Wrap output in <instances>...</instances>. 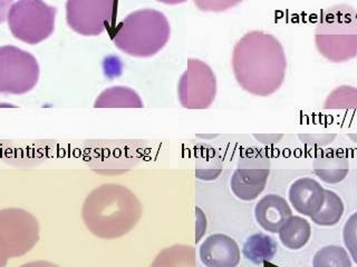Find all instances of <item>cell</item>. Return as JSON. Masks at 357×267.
<instances>
[{
	"label": "cell",
	"mask_w": 357,
	"mask_h": 267,
	"mask_svg": "<svg viewBox=\"0 0 357 267\" xmlns=\"http://www.w3.org/2000/svg\"><path fill=\"white\" fill-rule=\"evenodd\" d=\"M231 66L238 85L245 92L268 97L278 92L284 83L287 57L276 37L252 31L243 35L234 46Z\"/></svg>",
	"instance_id": "1"
},
{
	"label": "cell",
	"mask_w": 357,
	"mask_h": 267,
	"mask_svg": "<svg viewBox=\"0 0 357 267\" xmlns=\"http://www.w3.org/2000/svg\"><path fill=\"white\" fill-rule=\"evenodd\" d=\"M143 214L135 193L120 184H103L89 192L82 205V220L100 239L121 238L137 227Z\"/></svg>",
	"instance_id": "2"
},
{
	"label": "cell",
	"mask_w": 357,
	"mask_h": 267,
	"mask_svg": "<svg viewBox=\"0 0 357 267\" xmlns=\"http://www.w3.org/2000/svg\"><path fill=\"white\" fill-rule=\"evenodd\" d=\"M170 22L161 11L139 9L122 20L113 42L123 54L135 58H150L159 54L170 40Z\"/></svg>",
	"instance_id": "3"
},
{
	"label": "cell",
	"mask_w": 357,
	"mask_h": 267,
	"mask_svg": "<svg viewBox=\"0 0 357 267\" xmlns=\"http://www.w3.org/2000/svg\"><path fill=\"white\" fill-rule=\"evenodd\" d=\"M315 44L324 58L342 64L357 57V13L345 3L321 11L315 27Z\"/></svg>",
	"instance_id": "4"
},
{
	"label": "cell",
	"mask_w": 357,
	"mask_h": 267,
	"mask_svg": "<svg viewBox=\"0 0 357 267\" xmlns=\"http://www.w3.org/2000/svg\"><path fill=\"white\" fill-rule=\"evenodd\" d=\"M57 9L44 0H17L9 9L7 24L15 38L38 44L55 31Z\"/></svg>",
	"instance_id": "5"
},
{
	"label": "cell",
	"mask_w": 357,
	"mask_h": 267,
	"mask_svg": "<svg viewBox=\"0 0 357 267\" xmlns=\"http://www.w3.org/2000/svg\"><path fill=\"white\" fill-rule=\"evenodd\" d=\"M40 77L36 57L13 44L0 46V94L24 95L31 92Z\"/></svg>",
	"instance_id": "6"
},
{
	"label": "cell",
	"mask_w": 357,
	"mask_h": 267,
	"mask_svg": "<svg viewBox=\"0 0 357 267\" xmlns=\"http://www.w3.org/2000/svg\"><path fill=\"white\" fill-rule=\"evenodd\" d=\"M39 237L40 225L33 213L20 207L0 209V238L10 259L29 253Z\"/></svg>",
	"instance_id": "7"
},
{
	"label": "cell",
	"mask_w": 357,
	"mask_h": 267,
	"mask_svg": "<svg viewBox=\"0 0 357 267\" xmlns=\"http://www.w3.org/2000/svg\"><path fill=\"white\" fill-rule=\"evenodd\" d=\"M218 85L215 72L198 58H189L178 83V99L188 109H206L215 102Z\"/></svg>",
	"instance_id": "8"
},
{
	"label": "cell",
	"mask_w": 357,
	"mask_h": 267,
	"mask_svg": "<svg viewBox=\"0 0 357 267\" xmlns=\"http://www.w3.org/2000/svg\"><path fill=\"white\" fill-rule=\"evenodd\" d=\"M271 175V161L258 149L247 150L230 178V188L238 200L251 202L265 191Z\"/></svg>",
	"instance_id": "9"
},
{
	"label": "cell",
	"mask_w": 357,
	"mask_h": 267,
	"mask_svg": "<svg viewBox=\"0 0 357 267\" xmlns=\"http://www.w3.org/2000/svg\"><path fill=\"white\" fill-rule=\"evenodd\" d=\"M114 6L115 0H67V25L81 36H98L111 25Z\"/></svg>",
	"instance_id": "10"
},
{
	"label": "cell",
	"mask_w": 357,
	"mask_h": 267,
	"mask_svg": "<svg viewBox=\"0 0 357 267\" xmlns=\"http://www.w3.org/2000/svg\"><path fill=\"white\" fill-rule=\"evenodd\" d=\"M199 257L206 267H237L241 250L232 237L226 234H213L200 245Z\"/></svg>",
	"instance_id": "11"
},
{
	"label": "cell",
	"mask_w": 357,
	"mask_h": 267,
	"mask_svg": "<svg viewBox=\"0 0 357 267\" xmlns=\"http://www.w3.org/2000/svg\"><path fill=\"white\" fill-rule=\"evenodd\" d=\"M288 197L298 214L312 217L317 214L323 206L325 188L314 178H299L291 184Z\"/></svg>",
	"instance_id": "12"
},
{
	"label": "cell",
	"mask_w": 357,
	"mask_h": 267,
	"mask_svg": "<svg viewBox=\"0 0 357 267\" xmlns=\"http://www.w3.org/2000/svg\"><path fill=\"white\" fill-rule=\"evenodd\" d=\"M293 216L287 200L276 194H268L256 204L255 217L264 231L278 234L286 220Z\"/></svg>",
	"instance_id": "13"
},
{
	"label": "cell",
	"mask_w": 357,
	"mask_h": 267,
	"mask_svg": "<svg viewBox=\"0 0 357 267\" xmlns=\"http://www.w3.org/2000/svg\"><path fill=\"white\" fill-rule=\"evenodd\" d=\"M312 170L325 183L338 184L349 175V161L344 150L327 148L315 156Z\"/></svg>",
	"instance_id": "14"
},
{
	"label": "cell",
	"mask_w": 357,
	"mask_h": 267,
	"mask_svg": "<svg viewBox=\"0 0 357 267\" xmlns=\"http://www.w3.org/2000/svg\"><path fill=\"white\" fill-rule=\"evenodd\" d=\"M141 96L128 86H112L98 95L95 108H142Z\"/></svg>",
	"instance_id": "15"
},
{
	"label": "cell",
	"mask_w": 357,
	"mask_h": 267,
	"mask_svg": "<svg viewBox=\"0 0 357 267\" xmlns=\"http://www.w3.org/2000/svg\"><path fill=\"white\" fill-rule=\"evenodd\" d=\"M279 241L284 248L298 250L305 248L312 236V226L304 217H289L278 232Z\"/></svg>",
	"instance_id": "16"
},
{
	"label": "cell",
	"mask_w": 357,
	"mask_h": 267,
	"mask_svg": "<svg viewBox=\"0 0 357 267\" xmlns=\"http://www.w3.org/2000/svg\"><path fill=\"white\" fill-rule=\"evenodd\" d=\"M277 243L273 237L264 233H257L247 238L243 248V255L256 265L265 264L276 255Z\"/></svg>",
	"instance_id": "17"
},
{
	"label": "cell",
	"mask_w": 357,
	"mask_h": 267,
	"mask_svg": "<svg viewBox=\"0 0 357 267\" xmlns=\"http://www.w3.org/2000/svg\"><path fill=\"white\" fill-rule=\"evenodd\" d=\"M150 267H197V252L191 245L174 244L162 250Z\"/></svg>",
	"instance_id": "18"
},
{
	"label": "cell",
	"mask_w": 357,
	"mask_h": 267,
	"mask_svg": "<svg viewBox=\"0 0 357 267\" xmlns=\"http://www.w3.org/2000/svg\"><path fill=\"white\" fill-rule=\"evenodd\" d=\"M345 211V205L337 193L325 189V200L323 206L317 214L310 217L312 222L316 225L329 227V226L337 225L343 217Z\"/></svg>",
	"instance_id": "19"
},
{
	"label": "cell",
	"mask_w": 357,
	"mask_h": 267,
	"mask_svg": "<svg viewBox=\"0 0 357 267\" xmlns=\"http://www.w3.org/2000/svg\"><path fill=\"white\" fill-rule=\"evenodd\" d=\"M349 252L342 246L328 245L321 248L312 259V267H351Z\"/></svg>",
	"instance_id": "20"
},
{
	"label": "cell",
	"mask_w": 357,
	"mask_h": 267,
	"mask_svg": "<svg viewBox=\"0 0 357 267\" xmlns=\"http://www.w3.org/2000/svg\"><path fill=\"white\" fill-rule=\"evenodd\" d=\"M325 109H357V87L342 85L329 92L325 103Z\"/></svg>",
	"instance_id": "21"
},
{
	"label": "cell",
	"mask_w": 357,
	"mask_h": 267,
	"mask_svg": "<svg viewBox=\"0 0 357 267\" xmlns=\"http://www.w3.org/2000/svg\"><path fill=\"white\" fill-rule=\"evenodd\" d=\"M343 241L346 250L357 265V211L349 216L343 229Z\"/></svg>",
	"instance_id": "22"
},
{
	"label": "cell",
	"mask_w": 357,
	"mask_h": 267,
	"mask_svg": "<svg viewBox=\"0 0 357 267\" xmlns=\"http://www.w3.org/2000/svg\"><path fill=\"white\" fill-rule=\"evenodd\" d=\"M222 172V164L219 159L199 161L195 165V176L201 181H215Z\"/></svg>",
	"instance_id": "23"
},
{
	"label": "cell",
	"mask_w": 357,
	"mask_h": 267,
	"mask_svg": "<svg viewBox=\"0 0 357 267\" xmlns=\"http://www.w3.org/2000/svg\"><path fill=\"white\" fill-rule=\"evenodd\" d=\"M197 8L204 13H223L234 8L243 0H192Z\"/></svg>",
	"instance_id": "24"
},
{
	"label": "cell",
	"mask_w": 357,
	"mask_h": 267,
	"mask_svg": "<svg viewBox=\"0 0 357 267\" xmlns=\"http://www.w3.org/2000/svg\"><path fill=\"white\" fill-rule=\"evenodd\" d=\"M337 137V134L321 133V134H301L298 138L301 142L307 145L308 147H324L327 145L332 144Z\"/></svg>",
	"instance_id": "25"
},
{
	"label": "cell",
	"mask_w": 357,
	"mask_h": 267,
	"mask_svg": "<svg viewBox=\"0 0 357 267\" xmlns=\"http://www.w3.org/2000/svg\"><path fill=\"white\" fill-rule=\"evenodd\" d=\"M195 218H197V224H195V243H199L201 238L204 237L206 231V217L204 211L200 207H195Z\"/></svg>",
	"instance_id": "26"
},
{
	"label": "cell",
	"mask_w": 357,
	"mask_h": 267,
	"mask_svg": "<svg viewBox=\"0 0 357 267\" xmlns=\"http://www.w3.org/2000/svg\"><path fill=\"white\" fill-rule=\"evenodd\" d=\"M254 137L262 144L273 145L277 144L284 135H254Z\"/></svg>",
	"instance_id": "27"
},
{
	"label": "cell",
	"mask_w": 357,
	"mask_h": 267,
	"mask_svg": "<svg viewBox=\"0 0 357 267\" xmlns=\"http://www.w3.org/2000/svg\"><path fill=\"white\" fill-rule=\"evenodd\" d=\"M13 3L14 0H0V24L7 20V15Z\"/></svg>",
	"instance_id": "28"
},
{
	"label": "cell",
	"mask_w": 357,
	"mask_h": 267,
	"mask_svg": "<svg viewBox=\"0 0 357 267\" xmlns=\"http://www.w3.org/2000/svg\"><path fill=\"white\" fill-rule=\"evenodd\" d=\"M20 267H61L59 265L54 264L48 261H28L25 264L20 265Z\"/></svg>",
	"instance_id": "29"
},
{
	"label": "cell",
	"mask_w": 357,
	"mask_h": 267,
	"mask_svg": "<svg viewBox=\"0 0 357 267\" xmlns=\"http://www.w3.org/2000/svg\"><path fill=\"white\" fill-rule=\"evenodd\" d=\"M9 259H10V257H9L8 253H7L5 246H3V241L0 238V267H6Z\"/></svg>",
	"instance_id": "30"
},
{
	"label": "cell",
	"mask_w": 357,
	"mask_h": 267,
	"mask_svg": "<svg viewBox=\"0 0 357 267\" xmlns=\"http://www.w3.org/2000/svg\"><path fill=\"white\" fill-rule=\"evenodd\" d=\"M158 3H165V5L176 6L185 3L187 0H156Z\"/></svg>",
	"instance_id": "31"
},
{
	"label": "cell",
	"mask_w": 357,
	"mask_h": 267,
	"mask_svg": "<svg viewBox=\"0 0 357 267\" xmlns=\"http://www.w3.org/2000/svg\"><path fill=\"white\" fill-rule=\"evenodd\" d=\"M349 138L357 144V134H349Z\"/></svg>",
	"instance_id": "32"
}]
</instances>
